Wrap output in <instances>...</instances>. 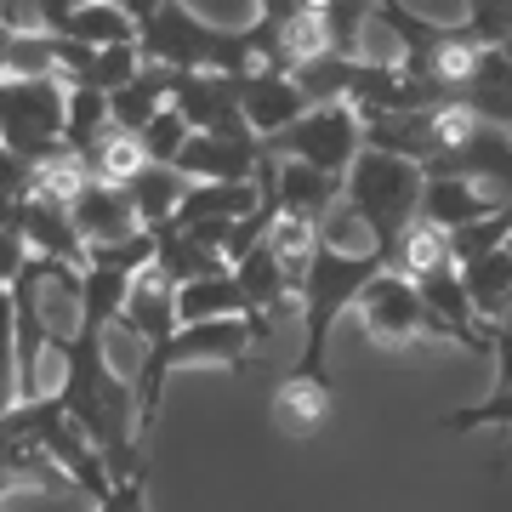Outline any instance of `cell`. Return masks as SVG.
Instances as JSON below:
<instances>
[{"label":"cell","mask_w":512,"mask_h":512,"mask_svg":"<svg viewBox=\"0 0 512 512\" xmlns=\"http://www.w3.org/2000/svg\"><path fill=\"white\" fill-rule=\"evenodd\" d=\"M69 131V80L57 74H0V143L46 160Z\"/></svg>","instance_id":"cell-8"},{"label":"cell","mask_w":512,"mask_h":512,"mask_svg":"<svg viewBox=\"0 0 512 512\" xmlns=\"http://www.w3.org/2000/svg\"><path fill=\"white\" fill-rule=\"evenodd\" d=\"M80 6H92V0H35V18H40V29H63Z\"/></svg>","instance_id":"cell-40"},{"label":"cell","mask_w":512,"mask_h":512,"mask_svg":"<svg viewBox=\"0 0 512 512\" xmlns=\"http://www.w3.org/2000/svg\"><path fill=\"white\" fill-rule=\"evenodd\" d=\"M467 23L484 46L512 52V0H467Z\"/></svg>","instance_id":"cell-36"},{"label":"cell","mask_w":512,"mask_h":512,"mask_svg":"<svg viewBox=\"0 0 512 512\" xmlns=\"http://www.w3.org/2000/svg\"><path fill=\"white\" fill-rule=\"evenodd\" d=\"M461 103H473L490 126H507L512 131V52H501V46H484V57H478V69L467 74V86H461Z\"/></svg>","instance_id":"cell-20"},{"label":"cell","mask_w":512,"mask_h":512,"mask_svg":"<svg viewBox=\"0 0 512 512\" xmlns=\"http://www.w3.org/2000/svg\"><path fill=\"white\" fill-rule=\"evenodd\" d=\"M137 137H143V148H148V160H154V165H177V154L188 148L194 126L183 120V109H171V103H165V109L154 114V120L137 131Z\"/></svg>","instance_id":"cell-33"},{"label":"cell","mask_w":512,"mask_h":512,"mask_svg":"<svg viewBox=\"0 0 512 512\" xmlns=\"http://www.w3.org/2000/svg\"><path fill=\"white\" fill-rule=\"evenodd\" d=\"M444 433H473V427H512V387H501V393H490V399L467 404V410H450V416H439Z\"/></svg>","instance_id":"cell-35"},{"label":"cell","mask_w":512,"mask_h":512,"mask_svg":"<svg viewBox=\"0 0 512 512\" xmlns=\"http://www.w3.org/2000/svg\"><path fill=\"white\" fill-rule=\"evenodd\" d=\"M148 57H143V40H120V46H97L92 63H86V86H103V92H120L131 74L143 69Z\"/></svg>","instance_id":"cell-32"},{"label":"cell","mask_w":512,"mask_h":512,"mask_svg":"<svg viewBox=\"0 0 512 512\" xmlns=\"http://www.w3.org/2000/svg\"><path fill=\"white\" fill-rule=\"evenodd\" d=\"M57 35H74V40H86V46H120V40H143V23L131 18L120 0H92Z\"/></svg>","instance_id":"cell-27"},{"label":"cell","mask_w":512,"mask_h":512,"mask_svg":"<svg viewBox=\"0 0 512 512\" xmlns=\"http://www.w3.org/2000/svg\"><path fill=\"white\" fill-rule=\"evenodd\" d=\"M143 57L171 63V69H217V74H251L256 46L251 29H217L183 0H165L160 12L143 23Z\"/></svg>","instance_id":"cell-5"},{"label":"cell","mask_w":512,"mask_h":512,"mask_svg":"<svg viewBox=\"0 0 512 512\" xmlns=\"http://www.w3.org/2000/svg\"><path fill=\"white\" fill-rule=\"evenodd\" d=\"M171 86H177V69H171V63H143L120 92H109L114 126H120V131H143L148 120L171 103Z\"/></svg>","instance_id":"cell-19"},{"label":"cell","mask_w":512,"mask_h":512,"mask_svg":"<svg viewBox=\"0 0 512 512\" xmlns=\"http://www.w3.org/2000/svg\"><path fill=\"white\" fill-rule=\"evenodd\" d=\"M490 353H495V393L512 387V325H490Z\"/></svg>","instance_id":"cell-39"},{"label":"cell","mask_w":512,"mask_h":512,"mask_svg":"<svg viewBox=\"0 0 512 512\" xmlns=\"http://www.w3.org/2000/svg\"><path fill=\"white\" fill-rule=\"evenodd\" d=\"M188 177H205V183H245L262 165V137H217V131H194L188 148L177 154Z\"/></svg>","instance_id":"cell-14"},{"label":"cell","mask_w":512,"mask_h":512,"mask_svg":"<svg viewBox=\"0 0 512 512\" xmlns=\"http://www.w3.org/2000/svg\"><path fill=\"white\" fill-rule=\"evenodd\" d=\"M421 194H427V171L416 160H404V154H387V148H359V160L348 165V194L342 200L353 205V217L370 228L376 239V251L387 256V268H393V256H399V239L404 228L421 217Z\"/></svg>","instance_id":"cell-4"},{"label":"cell","mask_w":512,"mask_h":512,"mask_svg":"<svg viewBox=\"0 0 512 512\" xmlns=\"http://www.w3.org/2000/svg\"><path fill=\"white\" fill-rule=\"evenodd\" d=\"M256 336H251V319L245 313H228V319H194V325H177L171 336L148 342L143 353V370H137V433H154V416H160V393H165V376L183 365H228V370H245Z\"/></svg>","instance_id":"cell-2"},{"label":"cell","mask_w":512,"mask_h":512,"mask_svg":"<svg viewBox=\"0 0 512 512\" xmlns=\"http://www.w3.org/2000/svg\"><path fill=\"white\" fill-rule=\"evenodd\" d=\"M330 410H336V393H330V376H308V370H291L285 382L274 387L268 399V416L291 444H313L330 427Z\"/></svg>","instance_id":"cell-11"},{"label":"cell","mask_w":512,"mask_h":512,"mask_svg":"<svg viewBox=\"0 0 512 512\" xmlns=\"http://www.w3.org/2000/svg\"><path fill=\"white\" fill-rule=\"evenodd\" d=\"M120 6H126V12H131L137 23H148V18H154V12L165 6V0H120Z\"/></svg>","instance_id":"cell-42"},{"label":"cell","mask_w":512,"mask_h":512,"mask_svg":"<svg viewBox=\"0 0 512 512\" xmlns=\"http://www.w3.org/2000/svg\"><path fill=\"white\" fill-rule=\"evenodd\" d=\"M461 279H467V291H473L484 325H495L512 302V239L495 245V251H484V256H473V262H461Z\"/></svg>","instance_id":"cell-24"},{"label":"cell","mask_w":512,"mask_h":512,"mask_svg":"<svg viewBox=\"0 0 512 512\" xmlns=\"http://www.w3.org/2000/svg\"><path fill=\"white\" fill-rule=\"evenodd\" d=\"M365 148V114L353 103H313L302 120H291L285 131H274L262 154H279V160H308L330 177H348V165L359 160Z\"/></svg>","instance_id":"cell-9"},{"label":"cell","mask_w":512,"mask_h":512,"mask_svg":"<svg viewBox=\"0 0 512 512\" xmlns=\"http://www.w3.org/2000/svg\"><path fill=\"white\" fill-rule=\"evenodd\" d=\"M57 353H63V382H57V393L69 404V416L92 433V444L109 461V473L114 478L143 473V433H137V410L143 404H137V387L114 370L109 330L80 325Z\"/></svg>","instance_id":"cell-1"},{"label":"cell","mask_w":512,"mask_h":512,"mask_svg":"<svg viewBox=\"0 0 512 512\" xmlns=\"http://www.w3.org/2000/svg\"><path fill=\"white\" fill-rule=\"evenodd\" d=\"M143 165H154L148 148H143V137H137V131H120V126H109V137L86 154V171H92L97 183H120V188H126Z\"/></svg>","instance_id":"cell-29"},{"label":"cell","mask_w":512,"mask_h":512,"mask_svg":"<svg viewBox=\"0 0 512 512\" xmlns=\"http://www.w3.org/2000/svg\"><path fill=\"white\" fill-rule=\"evenodd\" d=\"M35 194V160L0 143V200H29Z\"/></svg>","instance_id":"cell-37"},{"label":"cell","mask_w":512,"mask_h":512,"mask_svg":"<svg viewBox=\"0 0 512 512\" xmlns=\"http://www.w3.org/2000/svg\"><path fill=\"white\" fill-rule=\"evenodd\" d=\"M268 245H274V256L285 262V274L302 285L313 251H319V222H313V217H296V211H279L274 228H268Z\"/></svg>","instance_id":"cell-30"},{"label":"cell","mask_w":512,"mask_h":512,"mask_svg":"<svg viewBox=\"0 0 512 512\" xmlns=\"http://www.w3.org/2000/svg\"><path fill=\"white\" fill-rule=\"evenodd\" d=\"M228 313H251L245 285H239L234 268L177 285V319H183V325H194V319H228Z\"/></svg>","instance_id":"cell-22"},{"label":"cell","mask_w":512,"mask_h":512,"mask_svg":"<svg viewBox=\"0 0 512 512\" xmlns=\"http://www.w3.org/2000/svg\"><path fill=\"white\" fill-rule=\"evenodd\" d=\"M234 274H239V285H245V302H251V313H245V319H251V336H256V348H262V342L274 336V313L296 296V279L285 274V262L274 256V245H268V239H262L256 251L239 256Z\"/></svg>","instance_id":"cell-12"},{"label":"cell","mask_w":512,"mask_h":512,"mask_svg":"<svg viewBox=\"0 0 512 512\" xmlns=\"http://www.w3.org/2000/svg\"><path fill=\"white\" fill-rule=\"evenodd\" d=\"M239 103H245V120L256 126V137H262V143L313 109L308 92L296 86V74H285V69H251V74H239Z\"/></svg>","instance_id":"cell-13"},{"label":"cell","mask_w":512,"mask_h":512,"mask_svg":"<svg viewBox=\"0 0 512 512\" xmlns=\"http://www.w3.org/2000/svg\"><path fill=\"white\" fill-rule=\"evenodd\" d=\"M154 268H160L171 285H188V279L222 274L228 256H222L217 245H205L200 234H188V228H160V256H154Z\"/></svg>","instance_id":"cell-23"},{"label":"cell","mask_w":512,"mask_h":512,"mask_svg":"<svg viewBox=\"0 0 512 512\" xmlns=\"http://www.w3.org/2000/svg\"><path fill=\"white\" fill-rule=\"evenodd\" d=\"M12 40H18V23H6V18H0V74L12 69Z\"/></svg>","instance_id":"cell-41"},{"label":"cell","mask_w":512,"mask_h":512,"mask_svg":"<svg viewBox=\"0 0 512 512\" xmlns=\"http://www.w3.org/2000/svg\"><path fill=\"white\" fill-rule=\"evenodd\" d=\"M359 313H365V330L376 342H387V348L416 342V336H444V342H456V330L427 308L421 285L410 274H399V268H382V274L359 291Z\"/></svg>","instance_id":"cell-10"},{"label":"cell","mask_w":512,"mask_h":512,"mask_svg":"<svg viewBox=\"0 0 512 512\" xmlns=\"http://www.w3.org/2000/svg\"><path fill=\"white\" fill-rule=\"evenodd\" d=\"M23 234H29V251H35V256H57V262L86 268V239H80L74 211L63 200L29 194V200H23Z\"/></svg>","instance_id":"cell-16"},{"label":"cell","mask_w":512,"mask_h":512,"mask_svg":"<svg viewBox=\"0 0 512 512\" xmlns=\"http://www.w3.org/2000/svg\"><path fill=\"white\" fill-rule=\"evenodd\" d=\"M188 188H194V177H188L183 165H143L126 183V194L137 205V222H143L148 234H160V228H171L177 205L188 200Z\"/></svg>","instance_id":"cell-17"},{"label":"cell","mask_w":512,"mask_h":512,"mask_svg":"<svg viewBox=\"0 0 512 512\" xmlns=\"http://www.w3.org/2000/svg\"><path fill=\"white\" fill-rule=\"evenodd\" d=\"M23 404V365H18V308L12 285H0V421Z\"/></svg>","instance_id":"cell-31"},{"label":"cell","mask_w":512,"mask_h":512,"mask_svg":"<svg viewBox=\"0 0 512 512\" xmlns=\"http://www.w3.org/2000/svg\"><path fill=\"white\" fill-rule=\"evenodd\" d=\"M114 126V109H109V92L103 86H86V80H69V131H63V143L86 160Z\"/></svg>","instance_id":"cell-26"},{"label":"cell","mask_w":512,"mask_h":512,"mask_svg":"<svg viewBox=\"0 0 512 512\" xmlns=\"http://www.w3.org/2000/svg\"><path fill=\"white\" fill-rule=\"evenodd\" d=\"M495 194L478 188V177H427V194H421V217L444 222V228H467V222L490 217L495 211Z\"/></svg>","instance_id":"cell-21"},{"label":"cell","mask_w":512,"mask_h":512,"mask_svg":"<svg viewBox=\"0 0 512 512\" xmlns=\"http://www.w3.org/2000/svg\"><path fill=\"white\" fill-rule=\"evenodd\" d=\"M0 433H18V439H35L46 456L63 467V473L80 484V490L92 495V501H103V495L120 484V478L109 473V461H103V450L92 444V433L80 427V421L69 416V404H63V393H40V399H23L12 416L0 421Z\"/></svg>","instance_id":"cell-6"},{"label":"cell","mask_w":512,"mask_h":512,"mask_svg":"<svg viewBox=\"0 0 512 512\" xmlns=\"http://www.w3.org/2000/svg\"><path fill=\"white\" fill-rule=\"evenodd\" d=\"M262 205V183L256 177H245V183H205V177H194V188H188V200L177 205V217L171 222H200V217H245V211H256Z\"/></svg>","instance_id":"cell-25"},{"label":"cell","mask_w":512,"mask_h":512,"mask_svg":"<svg viewBox=\"0 0 512 512\" xmlns=\"http://www.w3.org/2000/svg\"><path fill=\"white\" fill-rule=\"evenodd\" d=\"M97 512H143V473L120 478V484L97 501Z\"/></svg>","instance_id":"cell-38"},{"label":"cell","mask_w":512,"mask_h":512,"mask_svg":"<svg viewBox=\"0 0 512 512\" xmlns=\"http://www.w3.org/2000/svg\"><path fill=\"white\" fill-rule=\"evenodd\" d=\"M29 234H23V200H0V285H12L29 262Z\"/></svg>","instance_id":"cell-34"},{"label":"cell","mask_w":512,"mask_h":512,"mask_svg":"<svg viewBox=\"0 0 512 512\" xmlns=\"http://www.w3.org/2000/svg\"><path fill=\"white\" fill-rule=\"evenodd\" d=\"M382 268H387L382 251H365V245H359V251H348V245H330V239L319 234V251H313L302 285H296V302H302V319H308V348H302L296 370L325 376L330 330H336V319L359 302V291H365Z\"/></svg>","instance_id":"cell-3"},{"label":"cell","mask_w":512,"mask_h":512,"mask_svg":"<svg viewBox=\"0 0 512 512\" xmlns=\"http://www.w3.org/2000/svg\"><path fill=\"white\" fill-rule=\"evenodd\" d=\"M421 171L427 177H478V183L512 194V137L507 126H490L473 103L450 97V103H439V143Z\"/></svg>","instance_id":"cell-7"},{"label":"cell","mask_w":512,"mask_h":512,"mask_svg":"<svg viewBox=\"0 0 512 512\" xmlns=\"http://www.w3.org/2000/svg\"><path fill=\"white\" fill-rule=\"evenodd\" d=\"M120 319H126V325L137 330L143 342H160V336H171V330L183 325V319H177V285H171V279H165L154 262H148L143 274L131 279V296H126V313H120Z\"/></svg>","instance_id":"cell-18"},{"label":"cell","mask_w":512,"mask_h":512,"mask_svg":"<svg viewBox=\"0 0 512 512\" xmlns=\"http://www.w3.org/2000/svg\"><path fill=\"white\" fill-rule=\"evenodd\" d=\"M439 262H456V251H450V228H444V222H433V217H416L410 228H404V239H399L393 268H399V274H410V279H421V274H433Z\"/></svg>","instance_id":"cell-28"},{"label":"cell","mask_w":512,"mask_h":512,"mask_svg":"<svg viewBox=\"0 0 512 512\" xmlns=\"http://www.w3.org/2000/svg\"><path fill=\"white\" fill-rule=\"evenodd\" d=\"M74 228H80V239L86 245H109V239H131L143 222H137V205H131V194L120 183H97V177H86V188L74 194Z\"/></svg>","instance_id":"cell-15"}]
</instances>
